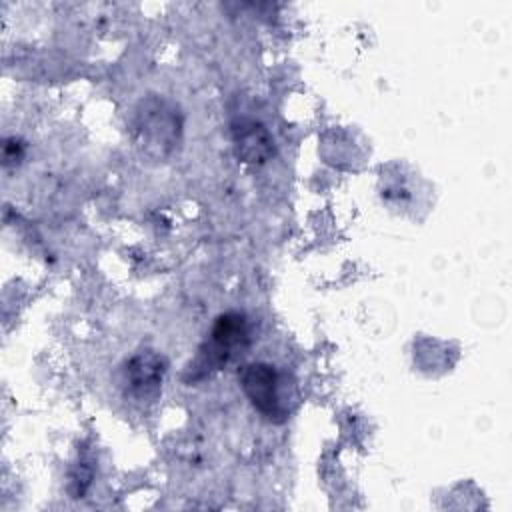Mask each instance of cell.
Instances as JSON below:
<instances>
[{"label":"cell","mask_w":512,"mask_h":512,"mask_svg":"<svg viewBox=\"0 0 512 512\" xmlns=\"http://www.w3.org/2000/svg\"><path fill=\"white\" fill-rule=\"evenodd\" d=\"M244 394L250 398L254 408L266 418H284L286 410L278 394V374L274 366L264 362H252L240 368L238 372Z\"/></svg>","instance_id":"obj_2"},{"label":"cell","mask_w":512,"mask_h":512,"mask_svg":"<svg viewBox=\"0 0 512 512\" xmlns=\"http://www.w3.org/2000/svg\"><path fill=\"white\" fill-rule=\"evenodd\" d=\"M250 346V332L244 314L226 312L216 318L210 338L200 346L198 356L188 366L190 382L224 368L236 356H242Z\"/></svg>","instance_id":"obj_1"},{"label":"cell","mask_w":512,"mask_h":512,"mask_svg":"<svg viewBox=\"0 0 512 512\" xmlns=\"http://www.w3.org/2000/svg\"><path fill=\"white\" fill-rule=\"evenodd\" d=\"M234 142L238 156L246 162H260L272 152V140L266 130L254 120H242L234 126Z\"/></svg>","instance_id":"obj_4"},{"label":"cell","mask_w":512,"mask_h":512,"mask_svg":"<svg viewBox=\"0 0 512 512\" xmlns=\"http://www.w3.org/2000/svg\"><path fill=\"white\" fill-rule=\"evenodd\" d=\"M162 374H164V364L160 356L152 352L136 354L126 368L130 392L140 400L156 396L160 390Z\"/></svg>","instance_id":"obj_3"}]
</instances>
